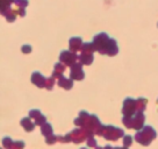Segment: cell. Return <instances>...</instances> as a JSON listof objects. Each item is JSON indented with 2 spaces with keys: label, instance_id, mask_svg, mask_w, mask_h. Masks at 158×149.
Wrapping results in <instances>:
<instances>
[{
  "label": "cell",
  "instance_id": "6da1fadb",
  "mask_svg": "<svg viewBox=\"0 0 158 149\" xmlns=\"http://www.w3.org/2000/svg\"><path fill=\"white\" fill-rule=\"evenodd\" d=\"M156 136H157L156 130L151 126H145V127H143L142 130L136 133L135 140L137 141L138 143L143 144V146H149L152 140L156 139Z\"/></svg>",
  "mask_w": 158,
  "mask_h": 149
},
{
  "label": "cell",
  "instance_id": "7c38bea8",
  "mask_svg": "<svg viewBox=\"0 0 158 149\" xmlns=\"http://www.w3.org/2000/svg\"><path fill=\"white\" fill-rule=\"evenodd\" d=\"M65 71V64L64 63H57V64H55V70L54 72H52V76H54L55 78H62L63 77V72Z\"/></svg>",
  "mask_w": 158,
  "mask_h": 149
},
{
  "label": "cell",
  "instance_id": "f1b7e54d",
  "mask_svg": "<svg viewBox=\"0 0 158 149\" xmlns=\"http://www.w3.org/2000/svg\"><path fill=\"white\" fill-rule=\"evenodd\" d=\"M21 50H22V53H23V54H29L30 51H31V47H30L29 45H22V48H21Z\"/></svg>",
  "mask_w": 158,
  "mask_h": 149
},
{
  "label": "cell",
  "instance_id": "44dd1931",
  "mask_svg": "<svg viewBox=\"0 0 158 149\" xmlns=\"http://www.w3.org/2000/svg\"><path fill=\"white\" fill-rule=\"evenodd\" d=\"M13 144H14V142L12 141L10 138H4V139H2V147H4V148L12 149L13 148Z\"/></svg>",
  "mask_w": 158,
  "mask_h": 149
},
{
  "label": "cell",
  "instance_id": "ac0fdd59",
  "mask_svg": "<svg viewBox=\"0 0 158 149\" xmlns=\"http://www.w3.org/2000/svg\"><path fill=\"white\" fill-rule=\"evenodd\" d=\"M147 103H148L147 99H144V98H138V99L136 100V111H137V112H143L144 109H145Z\"/></svg>",
  "mask_w": 158,
  "mask_h": 149
},
{
  "label": "cell",
  "instance_id": "2e32d148",
  "mask_svg": "<svg viewBox=\"0 0 158 149\" xmlns=\"http://www.w3.org/2000/svg\"><path fill=\"white\" fill-rule=\"evenodd\" d=\"M12 2H14V0H1V14L5 15L10 10Z\"/></svg>",
  "mask_w": 158,
  "mask_h": 149
},
{
  "label": "cell",
  "instance_id": "7a4b0ae2",
  "mask_svg": "<svg viewBox=\"0 0 158 149\" xmlns=\"http://www.w3.org/2000/svg\"><path fill=\"white\" fill-rule=\"evenodd\" d=\"M89 136H91V135H89L84 128H76V129H73L71 133L65 135L64 142L72 141L74 143H80V142L85 141L86 139H89Z\"/></svg>",
  "mask_w": 158,
  "mask_h": 149
},
{
  "label": "cell",
  "instance_id": "f546056e",
  "mask_svg": "<svg viewBox=\"0 0 158 149\" xmlns=\"http://www.w3.org/2000/svg\"><path fill=\"white\" fill-rule=\"evenodd\" d=\"M15 13H16V14H19L20 16H25L26 11H25V8H21V7H19L18 10H15Z\"/></svg>",
  "mask_w": 158,
  "mask_h": 149
},
{
  "label": "cell",
  "instance_id": "4dcf8cb0",
  "mask_svg": "<svg viewBox=\"0 0 158 149\" xmlns=\"http://www.w3.org/2000/svg\"><path fill=\"white\" fill-rule=\"evenodd\" d=\"M95 149H114V148L112 146H106L104 148H102V147H95Z\"/></svg>",
  "mask_w": 158,
  "mask_h": 149
},
{
  "label": "cell",
  "instance_id": "30bf717a",
  "mask_svg": "<svg viewBox=\"0 0 158 149\" xmlns=\"http://www.w3.org/2000/svg\"><path fill=\"white\" fill-rule=\"evenodd\" d=\"M83 42H81V39L80 37H71L69 41V45H70V50L72 53H77L79 50H81L83 48Z\"/></svg>",
  "mask_w": 158,
  "mask_h": 149
},
{
  "label": "cell",
  "instance_id": "8fae6325",
  "mask_svg": "<svg viewBox=\"0 0 158 149\" xmlns=\"http://www.w3.org/2000/svg\"><path fill=\"white\" fill-rule=\"evenodd\" d=\"M118 53V43H116V41L113 40V39H110L108 42V45L106 47V55H108V56H114V55H116Z\"/></svg>",
  "mask_w": 158,
  "mask_h": 149
},
{
  "label": "cell",
  "instance_id": "8992f818",
  "mask_svg": "<svg viewBox=\"0 0 158 149\" xmlns=\"http://www.w3.org/2000/svg\"><path fill=\"white\" fill-rule=\"evenodd\" d=\"M59 60L65 65L72 66L74 63H77L76 61L78 60V56L76 55V53H72V51H62L59 55Z\"/></svg>",
  "mask_w": 158,
  "mask_h": 149
},
{
  "label": "cell",
  "instance_id": "4fadbf2b",
  "mask_svg": "<svg viewBox=\"0 0 158 149\" xmlns=\"http://www.w3.org/2000/svg\"><path fill=\"white\" fill-rule=\"evenodd\" d=\"M58 85L60 87H63L65 90H70L72 86H73V79L71 78H65V77H62L58 79Z\"/></svg>",
  "mask_w": 158,
  "mask_h": 149
},
{
  "label": "cell",
  "instance_id": "277c9868",
  "mask_svg": "<svg viewBox=\"0 0 158 149\" xmlns=\"http://www.w3.org/2000/svg\"><path fill=\"white\" fill-rule=\"evenodd\" d=\"M109 40L110 39L106 33H100L95 35L93 39V45L97 51H99L101 55H106V47L108 45Z\"/></svg>",
  "mask_w": 158,
  "mask_h": 149
},
{
  "label": "cell",
  "instance_id": "d6a6232c",
  "mask_svg": "<svg viewBox=\"0 0 158 149\" xmlns=\"http://www.w3.org/2000/svg\"><path fill=\"white\" fill-rule=\"evenodd\" d=\"M81 149H87V148H81Z\"/></svg>",
  "mask_w": 158,
  "mask_h": 149
},
{
  "label": "cell",
  "instance_id": "ba28073f",
  "mask_svg": "<svg viewBox=\"0 0 158 149\" xmlns=\"http://www.w3.org/2000/svg\"><path fill=\"white\" fill-rule=\"evenodd\" d=\"M144 120H145V117H144L143 112H136L131 117V128L141 130L144 127Z\"/></svg>",
  "mask_w": 158,
  "mask_h": 149
},
{
  "label": "cell",
  "instance_id": "9c48e42d",
  "mask_svg": "<svg viewBox=\"0 0 158 149\" xmlns=\"http://www.w3.org/2000/svg\"><path fill=\"white\" fill-rule=\"evenodd\" d=\"M45 82H47V78H44L39 71L33 72V74H31V83L36 85L37 87H40V89L45 87Z\"/></svg>",
  "mask_w": 158,
  "mask_h": 149
},
{
  "label": "cell",
  "instance_id": "3957f363",
  "mask_svg": "<svg viewBox=\"0 0 158 149\" xmlns=\"http://www.w3.org/2000/svg\"><path fill=\"white\" fill-rule=\"evenodd\" d=\"M106 140L108 141H116L120 138L124 136L123 129L116 128L114 126H104V130H102V135Z\"/></svg>",
  "mask_w": 158,
  "mask_h": 149
},
{
  "label": "cell",
  "instance_id": "52a82bcc",
  "mask_svg": "<svg viewBox=\"0 0 158 149\" xmlns=\"http://www.w3.org/2000/svg\"><path fill=\"white\" fill-rule=\"evenodd\" d=\"M83 63L79 62V63H74L71 66V74H70V78L73 80H83L85 78V72L83 71L81 66Z\"/></svg>",
  "mask_w": 158,
  "mask_h": 149
},
{
  "label": "cell",
  "instance_id": "5b68a950",
  "mask_svg": "<svg viewBox=\"0 0 158 149\" xmlns=\"http://www.w3.org/2000/svg\"><path fill=\"white\" fill-rule=\"evenodd\" d=\"M136 100L131 98H127L123 101V107H122V113L124 117H133L136 113Z\"/></svg>",
  "mask_w": 158,
  "mask_h": 149
},
{
  "label": "cell",
  "instance_id": "d4e9b609",
  "mask_svg": "<svg viewBox=\"0 0 158 149\" xmlns=\"http://www.w3.org/2000/svg\"><path fill=\"white\" fill-rule=\"evenodd\" d=\"M14 4L18 7H21V8H26L28 4H29V1L28 0H14Z\"/></svg>",
  "mask_w": 158,
  "mask_h": 149
},
{
  "label": "cell",
  "instance_id": "484cf974",
  "mask_svg": "<svg viewBox=\"0 0 158 149\" xmlns=\"http://www.w3.org/2000/svg\"><path fill=\"white\" fill-rule=\"evenodd\" d=\"M131 143H133V138H131L130 135H124L123 136V146L124 147L128 148L129 146H131Z\"/></svg>",
  "mask_w": 158,
  "mask_h": 149
},
{
  "label": "cell",
  "instance_id": "7402d4cb",
  "mask_svg": "<svg viewBox=\"0 0 158 149\" xmlns=\"http://www.w3.org/2000/svg\"><path fill=\"white\" fill-rule=\"evenodd\" d=\"M57 141H59V136H57V135L51 134L45 138V142H47L48 144H55Z\"/></svg>",
  "mask_w": 158,
  "mask_h": 149
},
{
  "label": "cell",
  "instance_id": "4316f807",
  "mask_svg": "<svg viewBox=\"0 0 158 149\" xmlns=\"http://www.w3.org/2000/svg\"><path fill=\"white\" fill-rule=\"evenodd\" d=\"M25 148V142L23 141H15L12 149H23Z\"/></svg>",
  "mask_w": 158,
  "mask_h": 149
},
{
  "label": "cell",
  "instance_id": "5bb4252c",
  "mask_svg": "<svg viewBox=\"0 0 158 149\" xmlns=\"http://www.w3.org/2000/svg\"><path fill=\"white\" fill-rule=\"evenodd\" d=\"M35 122H33L30 118H23V119L21 120V126L25 128V130L27 132H31L33 129L35 128Z\"/></svg>",
  "mask_w": 158,
  "mask_h": 149
},
{
  "label": "cell",
  "instance_id": "e0dca14e",
  "mask_svg": "<svg viewBox=\"0 0 158 149\" xmlns=\"http://www.w3.org/2000/svg\"><path fill=\"white\" fill-rule=\"evenodd\" d=\"M41 132H42V134L47 138V136H49V135L52 134V126L50 124H48V122H45L44 125L41 126Z\"/></svg>",
  "mask_w": 158,
  "mask_h": 149
},
{
  "label": "cell",
  "instance_id": "603a6c76",
  "mask_svg": "<svg viewBox=\"0 0 158 149\" xmlns=\"http://www.w3.org/2000/svg\"><path fill=\"white\" fill-rule=\"evenodd\" d=\"M41 115H42V113L40 112L39 109H31V111L29 112V118L30 119H34L35 121L39 119Z\"/></svg>",
  "mask_w": 158,
  "mask_h": 149
},
{
  "label": "cell",
  "instance_id": "d6986e66",
  "mask_svg": "<svg viewBox=\"0 0 158 149\" xmlns=\"http://www.w3.org/2000/svg\"><path fill=\"white\" fill-rule=\"evenodd\" d=\"M95 50H97V49H95V47H94L93 42H92V43L87 42V43H84V45H83L81 53H86V54H93Z\"/></svg>",
  "mask_w": 158,
  "mask_h": 149
},
{
  "label": "cell",
  "instance_id": "83f0119b",
  "mask_svg": "<svg viewBox=\"0 0 158 149\" xmlns=\"http://www.w3.org/2000/svg\"><path fill=\"white\" fill-rule=\"evenodd\" d=\"M87 146L89 147H97V141L93 138V135H91L89 139H87Z\"/></svg>",
  "mask_w": 158,
  "mask_h": 149
},
{
  "label": "cell",
  "instance_id": "ffe728a7",
  "mask_svg": "<svg viewBox=\"0 0 158 149\" xmlns=\"http://www.w3.org/2000/svg\"><path fill=\"white\" fill-rule=\"evenodd\" d=\"M4 16L7 19V21H8V22H13V21L15 20V18H16V13H15L14 10H12V8H10V10L8 11L5 15H4Z\"/></svg>",
  "mask_w": 158,
  "mask_h": 149
},
{
  "label": "cell",
  "instance_id": "836d02e7",
  "mask_svg": "<svg viewBox=\"0 0 158 149\" xmlns=\"http://www.w3.org/2000/svg\"><path fill=\"white\" fill-rule=\"evenodd\" d=\"M157 103H158V100H157Z\"/></svg>",
  "mask_w": 158,
  "mask_h": 149
},
{
  "label": "cell",
  "instance_id": "9a60e30c",
  "mask_svg": "<svg viewBox=\"0 0 158 149\" xmlns=\"http://www.w3.org/2000/svg\"><path fill=\"white\" fill-rule=\"evenodd\" d=\"M79 62H81L83 64H91L93 62L94 57L93 54H86V53H81L80 56H78Z\"/></svg>",
  "mask_w": 158,
  "mask_h": 149
},
{
  "label": "cell",
  "instance_id": "cb8c5ba5",
  "mask_svg": "<svg viewBox=\"0 0 158 149\" xmlns=\"http://www.w3.org/2000/svg\"><path fill=\"white\" fill-rule=\"evenodd\" d=\"M55 85V77L54 76H51L49 78H47V82H45V89L48 90H52Z\"/></svg>",
  "mask_w": 158,
  "mask_h": 149
},
{
  "label": "cell",
  "instance_id": "1f68e13d",
  "mask_svg": "<svg viewBox=\"0 0 158 149\" xmlns=\"http://www.w3.org/2000/svg\"><path fill=\"white\" fill-rule=\"evenodd\" d=\"M114 149H128V148H127V147H124V146H123V147H115Z\"/></svg>",
  "mask_w": 158,
  "mask_h": 149
}]
</instances>
